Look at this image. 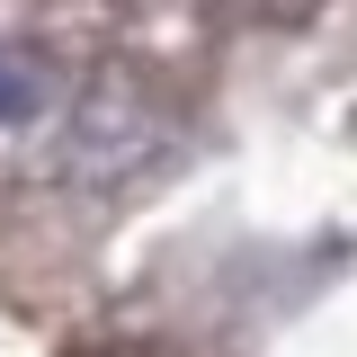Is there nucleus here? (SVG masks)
I'll list each match as a JSON object with an SVG mask.
<instances>
[{"instance_id":"1","label":"nucleus","mask_w":357,"mask_h":357,"mask_svg":"<svg viewBox=\"0 0 357 357\" xmlns=\"http://www.w3.org/2000/svg\"><path fill=\"white\" fill-rule=\"evenodd\" d=\"M143 152H152V116H134V107H107V116L81 126V161L89 170H126Z\"/></svg>"},{"instance_id":"2","label":"nucleus","mask_w":357,"mask_h":357,"mask_svg":"<svg viewBox=\"0 0 357 357\" xmlns=\"http://www.w3.org/2000/svg\"><path fill=\"white\" fill-rule=\"evenodd\" d=\"M36 107H45V72L27 63V54H9V45H0V126H27Z\"/></svg>"}]
</instances>
